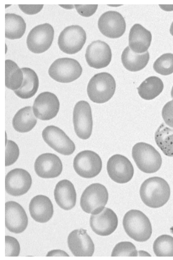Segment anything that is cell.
<instances>
[{"mask_svg": "<svg viewBox=\"0 0 173 260\" xmlns=\"http://www.w3.org/2000/svg\"><path fill=\"white\" fill-rule=\"evenodd\" d=\"M132 157L141 171L146 173H154L158 171L162 158L156 149L150 144L140 142L132 148Z\"/></svg>", "mask_w": 173, "mask_h": 260, "instance_id": "277c9868", "label": "cell"}, {"mask_svg": "<svg viewBox=\"0 0 173 260\" xmlns=\"http://www.w3.org/2000/svg\"><path fill=\"white\" fill-rule=\"evenodd\" d=\"M81 66L76 60L64 57L56 60L49 70V76L56 82L69 83L78 79L82 74Z\"/></svg>", "mask_w": 173, "mask_h": 260, "instance_id": "8992f818", "label": "cell"}, {"mask_svg": "<svg viewBox=\"0 0 173 260\" xmlns=\"http://www.w3.org/2000/svg\"><path fill=\"white\" fill-rule=\"evenodd\" d=\"M108 198L106 187L100 183H94L84 190L80 198V205L84 212L97 215L105 209Z\"/></svg>", "mask_w": 173, "mask_h": 260, "instance_id": "5b68a950", "label": "cell"}, {"mask_svg": "<svg viewBox=\"0 0 173 260\" xmlns=\"http://www.w3.org/2000/svg\"><path fill=\"white\" fill-rule=\"evenodd\" d=\"M152 36L140 24H135L131 28L129 36L130 49L135 53L142 54L146 53L151 44Z\"/></svg>", "mask_w": 173, "mask_h": 260, "instance_id": "603a6c76", "label": "cell"}, {"mask_svg": "<svg viewBox=\"0 0 173 260\" xmlns=\"http://www.w3.org/2000/svg\"><path fill=\"white\" fill-rule=\"evenodd\" d=\"M68 246L74 256L91 257L95 247L93 241L84 229L75 230L68 237Z\"/></svg>", "mask_w": 173, "mask_h": 260, "instance_id": "ac0fdd59", "label": "cell"}, {"mask_svg": "<svg viewBox=\"0 0 173 260\" xmlns=\"http://www.w3.org/2000/svg\"><path fill=\"white\" fill-rule=\"evenodd\" d=\"M24 75V82L21 87L14 91L15 94L22 100H28L36 94L39 88V79L37 74L28 68L22 69Z\"/></svg>", "mask_w": 173, "mask_h": 260, "instance_id": "cb8c5ba5", "label": "cell"}, {"mask_svg": "<svg viewBox=\"0 0 173 260\" xmlns=\"http://www.w3.org/2000/svg\"><path fill=\"white\" fill-rule=\"evenodd\" d=\"M32 108L37 118L47 121L57 116L60 111V103L55 94L46 91L37 96L34 101Z\"/></svg>", "mask_w": 173, "mask_h": 260, "instance_id": "4fadbf2b", "label": "cell"}, {"mask_svg": "<svg viewBox=\"0 0 173 260\" xmlns=\"http://www.w3.org/2000/svg\"><path fill=\"white\" fill-rule=\"evenodd\" d=\"M100 32L108 38L122 37L126 30L123 16L117 11H109L102 14L98 22Z\"/></svg>", "mask_w": 173, "mask_h": 260, "instance_id": "5bb4252c", "label": "cell"}, {"mask_svg": "<svg viewBox=\"0 0 173 260\" xmlns=\"http://www.w3.org/2000/svg\"><path fill=\"white\" fill-rule=\"evenodd\" d=\"M116 89V83L111 74L103 72L92 77L88 86L90 100L95 103L103 104L111 100Z\"/></svg>", "mask_w": 173, "mask_h": 260, "instance_id": "3957f363", "label": "cell"}, {"mask_svg": "<svg viewBox=\"0 0 173 260\" xmlns=\"http://www.w3.org/2000/svg\"><path fill=\"white\" fill-rule=\"evenodd\" d=\"M54 196L57 204L63 210H71L76 206V189L70 181L63 180L58 182L54 190Z\"/></svg>", "mask_w": 173, "mask_h": 260, "instance_id": "7402d4cb", "label": "cell"}, {"mask_svg": "<svg viewBox=\"0 0 173 260\" xmlns=\"http://www.w3.org/2000/svg\"><path fill=\"white\" fill-rule=\"evenodd\" d=\"M62 170V161L55 154L47 153L40 155L34 163V171L38 177L42 178L58 177Z\"/></svg>", "mask_w": 173, "mask_h": 260, "instance_id": "ffe728a7", "label": "cell"}, {"mask_svg": "<svg viewBox=\"0 0 173 260\" xmlns=\"http://www.w3.org/2000/svg\"><path fill=\"white\" fill-rule=\"evenodd\" d=\"M31 176L27 171L16 169L10 171L5 178V190L14 197L27 193L31 187Z\"/></svg>", "mask_w": 173, "mask_h": 260, "instance_id": "9a60e30c", "label": "cell"}, {"mask_svg": "<svg viewBox=\"0 0 173 260\" xmlns=\"http://www.w3.org/2000/svg\"><path fill=\"white\" fill-rule=\"evenodd\" d=\"M34 115L33 108L30 106L20 109L13 120L15 130L19 133H27L32 131L37 123V119Z\"/></svg>", "mask_w": 173, "mask_h": 260, "instance_id": "d4e9b609", "label": "cell"}, {"mask_svg": "<svg viewBox=\"0 0 173 260\" xmlns=\"http://www.w3.org/2000/svg\"><path fill=\"white\" fill-rule=\"evenodd\" d=\"M98 5H74L75 8L77 10V13L82 16L89 17L94 15L98 9Z\"/></svg>", "mask_w": 173, "mask_h": 260, "instance_id": "8d00e7d4", "label": "cell"}, {"mask_svg": "<svg viewBox=\"0 0 173 260\" xmlns=\"http://www.w3.org/2000/svg\"><path fill=\"white\" fill-rule=\"evenodd\" d=\"M170 32L171 36H173V22H172V24L170 26Z\"/></svg>", "mask_w": 173, "mask_h": 260, "instance_id": "b9f144b4", "label": "cell"}, {"mask_svg": "<svg viewBox=\"0 0 173 260\" xmlns=\"http://www.w3.org/2000/svg\"><path fill=\"white\" fill-rule=\"evenodd\" d=\"M61 7L67 9H71L74 8L73 5H60Z\"/></svg>", "mask_w": 173, "mask_h": 260, "instance_id": "60d3db41", "label": "cell"}, {"mask_svg": "<svg viewBox=\"0 0 173 260\" xmlns=\"http://www.w3.org/2000/svg\"><path fill=\"white\" fill-rule=\"evenodd\" d=\"M19 7L25 14L33 15L39 13L42 10L44 5H19Z\"/></svg>", "mask_w": 173, "mask_h": 260, "instance_id": "74e56055", "label": "cell"}, {"mask_svg": "<svg viewBox=\"0 0 173 260\" xmlns=\"http://www.w3.org/2000/svg\"><path fill=\"white\" fill-rule=\"evenodd\" d=\"M20 149L17 144L13 141L6 142L5 166H10L14 164L18 159Z\"/></svg>", "mask_w": 173, "mask_h": 260, "instance_id": "836d02e7", "label": "cell"}, {"mask_svg": "<svg viewBox=\"0 0 173 260\" xmlns=\"http://www.w3.org/2000/svg\"><path fill=\"white\" fill-rule=\"evenodd\" d=\"M171 96L173 99V86L172 87L171 91Z\"/></svg>", "mask_w": 173, "mask_h": 260, "instance_id": "7bdbcfd3", "label": "cell"}, {"mask_svg": "<svg viewBox=\"0 0 173 260\" xmlns=\"http://www.w3.org/2000/svg\"><path fill=\"white\" fill-rule=\"evenodd\" d=\"M118 224V217L115 213L109 208H105L99 214L92 215L90 226L98 235L107 236L113 234Z\"/></svg>", "mask_w": 173, "mask_h": 260, "instance_id": "d6986e66", "label": "cell"}, {"mask_svg": "<svg viewBox=\"0 0 173 260\" xmlns=\"http://www.w3.org/2000/svg\"><path fill=\"white\" fill-rule=\"evenodd\" d=\"M73 168L80 177L92 178L101 173L102 161L99 154L86 150L79 153L74 158Z\"/></svg>", "mask_w": 173, "mask_h": 260, "instance_id": "9c48e42d", "label": "cell"}, {"mask_svg": "<svg viewBox=\"0 0 173 260\" xmlns=\"http://www.w3.org/2000/svg\"><path fill=\"white\" fill-rule=\"evenodd\" d=\"M42 136L44 141L51 148L62 155H70L76 149L74 142L59 127L54 125L46 127Z\"/></svg>", "mask_w": 173, "mask_h": 260, "instance_id": "8fae6325", "label": "cell"}, {"mask_svg": "<svg viewBox=\"0 0 173 260\" xmlns=\"http://www.w3.org/2000/svg\"><path fill=\"white\" fill-rule=\"evenodd\" d=\"M20 245L18 241L12 236L5 237V256L17 257L20 253Z\"/></svg>", "mask_w": 173, "mask_h": 260, "instance_id": "e575fe53", "label": "cell"}, {"mask_svg": "<svg viewBox=\"0 0 173 260\" xmlns=\"http://www.w3.org/2000/svg\"><path fill=\"white\" fill-rule=\"evenodd\" d=\"M53 26L46 23L34 27L29 32L26 43L29 50L34 54H41L48 50L54 39Z\"/></svg>", "mask_w": 173, "mask_h": 260, "instance_id": "52a82bcc", "label": "cell"}, {"mask_svg": "<svg viewBox=\"0 0 173 260\" xmlns=\"http://www.w3.org/2000/svg\"><path fill=\"white\" fill-rule=\"evenodd\" d=\"M111 256L137 257L138 252L135 245L131 242H121L114 247Z\"/></svg>", "mask_w": 173, "mask_h": 260, "instance_id": "d6a6232c", "label": "cell"}, {"mask_svg": "<svg viewBox=\"0 0 173 260\" xmlns=\"http://www.w3.org/2000/svg\"><path fill=\"white\" fill-rule=\"evenodd\" d=\"M164 8L160 7L161 9H163L165 11H173V5H163Z\"/></svg>", "mask_w": 173, "mask_h": 260, "instance_id": "ab89813d", "label": "cell"}, {"mask_svg": "<svg viewBox=\"0 0 173 260\" xmlns=\"http://www.w3.org/2000/svg\"><path fill=\"white\" fill-rule=\"evenodd\" d=\"M155 141L165 155L173 157V128L161 124L155 132Z\"/></svg>", "mask_w": 173, "mask_h": 260, "instance_id": "f546056e", "label": "cell"}, {"mask_svg": "<svg viewBox=\"0 0 173 260\" xmlns=\"http://www.w3.org/2000/svg\"><path fill=\"white\" fill-rule=\"evenodd\" d=\"M28 223V217L22 206L14 201L6 203L5 226L11 233L21 234L24 232Z\"/></svg>", "mask_w": 173, "mask_h": 260, "instance_id": "2e32d148", "label": "cell"}, {"mask_svg": "<svg viewBox=\"0 0 173 260\" xmlns=\"http://www.w3.org/2000/svg\"><path fill=\"white\" fill-rule=\"evenodd\" d=\"M154 70L162 76H169L173 73V54L167 53L160 56L155 61Z\"/></svg>", "mask_w": 173, "mask_h": 260, "instance_id": "1f68e13d", "label": "cell"}, {"mask_svg": "<svg viewBox=\"0 0 173 260\" xmlns=\"http://www.w3.org/2000/svg\"><path fill=\"white\" fill-rule=\"evenodd\" d=\"M123 225L126 234L137 242H146L151 238V222L141 211L132 210L126 212L123 218Z\"/></svg>", "mask_w": 173, "mask_h": 260, "instance_id": "7a4b0ae2", "label": "cell"}, {"mask_svg": "<svg viewBox=\"0 0 173 260\" xmlns=\"http://www.w3.org/2000/svg\"><path fill=\"white\" fill-rule=\"evenodd\" d=\"M140 196L143 203L147 206L158 209L164 206L169 200V185L162 178H149L141 185Z\"/></svg>", "mask_w": 173, "mask_h": 260, "instance_id": "6da1fadb", "label": "cell"}, {"mask_svg": "<svg viewBox=\"0 0 173 260\" xmlns=\"http://www.w3.org/2000/svg\"><path fill=\"white\" fill-rule=\"evenodd\" d=\"M149 58L148 51L144 54H137L133 51L129 46L124 50L121 57L124 67L132 72L142 71L147 66Z\"/></svg>", "mask_w": 173, "mask_h": 260, "instance_id": "484cf974", "label": "cell"}, {"mask_svg": "<svg viewBox=\"0 0 173 260\" xmlns=\"http://www.w3.org/2000/svg\"><path fill=\"white\" fill-rule=\"evenodd\" d=\"M86 40V32L81 26L71 25L66 27L61 32L58 45L63 53L73 55L82 50Z\"/></svg>", "mask_w": 173, "mask_h": 260, "instance_id": "ba28073f", "label": "cell"}, {"mask_svg": "<svg viewBox=\"0 0 173 260\" xmlns=\"http://www.w3.org/2000/svg\"><path fill=\"white\" fill-rule=\"evenodd\" d=\"M107 170L111 180L119 184L129 182L134 177L135 173L131 161L120 154L113 155L109 159Z\"/></svg>", "mask_w": 173, "mask_h": 260, "instance_id": "7c38bea8", "label": "cell"}, {"mask_svg": "<svg viewBox=\"0 0 173 260\" xmlns=\"http://www.w3.org/2000/svg\"><path fill=\"white\" fill-rule=\"evenodd\" d=\"M46 256H70L65 251L60 250H55L49 252Z\"/></svg>", "mask_w": 173, "mask_h": 260, "instance_id": "f35d334b", "label": "cell"}, {"mask_svg": "<svg viewBox=\"0 0 173 260\" xmlns=\"http://www.w3.org/2000/svg\"><path fill=\"white\" fill-rule=\"evenodd\" d=\"M162 117L165 124L173 128V100L167 103L164 106Z\"/></svg>", "mask_w": 173, "mask_h": 260, "instance_id": "d590c367", "label": "cell"}, {"mask_svg": "<svg viewBox=\"0 0 173 260\" xmlns=\"http://www.w3.org/2000/svg\"><path fill=\"white\" fill-rule=\"evenodd\" d=\"M73 123L76 135L81 140H88L93 130V118L90 104L86 101L78 102L74 108Z\"/></svg>", "mask_w": 173, "mask_h": 260, "instance_id": "30bf717a", "label": "cell"}, {"mask_svg": "<svg viewBox=\"0 0 173 260\" xmlns=\"http://www.w3.org/2000/svg\"><path fill=\"white\" fill-rule=\"evenodd\" d=\"M26 29V22L21 16L15 14H6V38L11 40L21 39L24 36Z\"/></svg>", "mask_w": 173, "mask_h": 260, "instance_id": "4316f807", "label": "cell"}, {"mask_svg": "<svg viewBox=\"0 0 173 260\" xmlns=\"http://www.w3.org/2000/svg\"><path fill=\"white\" fill-rule=\"evenodd\" d=\"M153 251L158 257H173V238L167 235L160 236L153 244Z\"/></svg>", "mask_w": 173, "mask_h": 260, "instance_id": "4dcf8cb0", "label": "cell"}, {"mask_svg": "<svg viewBox=\"0 0 173 260\" xmlns=\"http://www.w3.org/2000/svg\"><path fill=\"white\" fill-rule=\"evenodd\" d=\"M24 79V73L17 63L13 60H6V87L13 91L18 90L21 87Z\"/></svg>", "mask_w": 173, "mask_h": 260, "instance_id": "83f0119b", "label": "cell"}, {"mask_svg": "<svg viewBox=\"0 0 173 260\" xmlns=\"http://www.w3.org/2000/svg\"><path fill=\"white\" fill-rule=\"evenodd\" d=\"M164 89V84L160 78L151 77L146 79L137 88L142 99L151 101L159 96Z\"/></svg>", "mask_w": 173, "mask_h": 260, "instance_id": "f1b7e54d", "label": "cell"}, {"mask_svg": "<svg viewBox=\"0 0 173 260\" xmlns=\"http://www.w3.org/2000/svg\"><path fill=\"white\" fill-rule=\"evenodd\" d=\"M29 211L34 220L41 223L49 222L54 213L53 203L49 198L44 195H37L31 200Z\"/></svg>", "mask_w": 173, "mask_h": 260, "instance_id": "44dd1931", "label": "cell"}, {"mask_svg": "<svg viewBox=\"0 0 173 260\" xmlns=\"http://www.w3.org/2000/svg\"><path fill=\"white\" fill-rule=\"evenodd\" d=\"M85 57L90 67L97 69L105 68L111 62V49L105 42L97 40L88 46Z\"/></svg>", "mask_w": 173, "mask_h": 260, "instance_id": "e0dca14e", "label": "cell"}]
</instances>
